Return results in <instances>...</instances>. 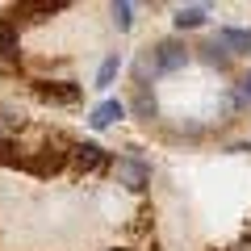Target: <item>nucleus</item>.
<instances>
[{
  "label": "nucleus",
  "instance_id": "obj_1",
  "mask_svg": "<svg viewBox=\"0 0 251 251\" xmlns=\"http://www.w3.org/2000/svg\"><path fill=\"white\" fill-rule=\"evenodd\" d=\"M113 172H117V184L134 188V193L151 184V163H147L143 155H122V159L113 163Z\"/></svg>",
  "mask_w": 251,
  "mask_h": 251
},
{
  "label": "nucleus",
  "instance_id": "obj_2",
  "mask_svg": "<svg viewBox=\"0 0 251 251\" xmlns=\"http://www.w3.org/2000/svg\"><path fill=\"white\" fill-rule=\"evenodd\" d=\"M151 54H155V67H159V75H163V72H180V67L188 63V46L176 42V38H168V42L151 46Z\"/></svg>",
  "mask_w": 251,
  "mask_h": 251
},
{
  "label": "nucleus",
  "instance_id": "obj_3",
  "mask_svg": "<svg viewBox=\"0 0 251 251\" xmlns=\"http://www.w3.org/2000/svg\"><path fill=\"white\" fill-rule=\"evenodd\" d=\"M21 59V38H17V21H0V67H13Z\"/></svg>",
  "mask_w": 251,
  "mask_h": 251
},
{
  "label": "nucleus",
  "instance_id": "obj_4",
  "mask_svg": "<svg viewBox=\"0 0 251 251\" xmlns=\"http://www.w3.org/2000/svg\"><path fill=\"white\" fill-rule=\"evenodd\" d=\"M67 159H72L75 168H84V172L105 168V151H100L97 143H75V147H67Z\"/></svg>",
  "mask_w": 251,
  "mask_h": 251
},
{
  "label": "nucleus",
  "instance_id": "obj_5",
  "mask_svg": "<svg viewBox=\"0 0 251 251\" xmlns=\"http://www.w3.org/2000/svg\"><path fill=\"white\" fill-rule=\"evenodd\" d=\"M117 117H126V105H122V100H105V105L92 109L88 122H92V130H105V126H113Z\"/></svg>",
  "mask_w": 251,
  "mask_h": 251
},
{
  "label": "nucleus",
  "instance_id": "obj_6",
  "mask_svg": "<svg viewBox=\"0 0 251 251\" xmlns=\"http://www.w3.org/2000/svg\"><path fill=\"white\" fill-rule=\"evenodd\" d=\"M209 21V9L205 4H184V9H176V29H197Z\"/></svg>",
  "mask_w": 251,
  "mask_h": 251
},
{
  "label": "nucleus",
  "instance_id": "obj_7",
  "mask_svg": "<svg viewBox=\"0 0 251 251\" xmlns=\"http://www.w3.org/2000/svg\"><path fill=\"white\" fill-rule=\"evenodd\" d=\"M38 97L59 100V105H72V100H80V88H75V84H38Z\"/></svg>",
  "mask_w": 251,
  "mask_h": 251
},
{
  "label": "nucleus",
  "instance_id": "obj_8",
  "mask_svg": "<svg viewBox=\"0 0 251 251\" xmlns=\"http://www.w3.org/2000/svg\"><path fill=\"white\" fill-rule=\"evenodd\" d=\"M130 109H134V113L143 117V122H155V117H159V100H155V97H151L147 88H138V92H134V100H130Z\"/></svg>",
  "mask_w": 251,
  "mask_h": 251
},
{
  "label": "nucleus",
  "instance_id": "obj_9",
  "mask_svg": "<svg viewBox=\"0 0 251 251\" xmlns=\"http://www.w3.org/2000/svg\"><path fill=\"white\" fill-rule=\"evenodd\" d=\"M117 72H122V59H117V54H105L100 67H97V88H113Z\"/></svg>",
  "mask_w": 251,
  "mask_h": 251
},
{
  "label": "nucleus",
  "instance_id": "obj_10",
  "mask_svg": "<svg viewBox=\"0 0 251 251\" xmlns=\"http://www.w3.org/2000/svg\"><path fill=\"white\" fill-rule=\"evenodd\" d=\"M134 75H138V88H147V80H155V75H159V67H155V54H151V46H147V50L138 54V63H134Z\"/></svg>",
  "mask_w": 251,
  "mask_h": 251
},
{
  "label": "nucleus",
  "instance_id": "obj_11",
  "mask_svg": "<svg viewBox=\"0 0 251 251\" xmlns=\"http://www.w3.org/2000/svg\"><path fill=\"white\" fill-rule=\"evenodd\" d=\"M201 59H205L209 67H222V72L230 67V54H226V50H222L218 42H205V46H201Z\"/></svg>",
  "mask_w": 251,
  "mask_h": 251
},
{
  "label": "nucleus",
  "instance_id": "obj_12",
  "mask_svg": "<svg viewBox=\"0 0 251 251\" xmlns=\"http://www.w3.org/2000/svg\"><path fill=\"white\" fill-rule=\"evenodd\" d=\"M113 25L117 29H130V25H134V4H130V0H117V4H113Z\"/></svg>",
  "mask_w": 251,
  "mask_h": 251
},
{
  "label": "nucleus",
  "instance_id": "obj_13",
  "mask_svg": "<svg viewBox=\"0 0 251 251\" xmlns=\"http://www.w3.org/2000/svg\"><path fill=\"white\" fill-rule=\"evenodd\" d=\"M13 130H17V117H0V143H9Z\"/></svg>",
  "mask_w": 251,
  "mask_h": 251
},
{
  "label": "nucleus",
  "instance_id": "obj_14",
  "mask_svg": "<svg viewBox=\"0 0 251 251\" xmlns=\"http://www.w3.org/2000/svg\"><path fill=\"white\" fill-rule=\"evenodd\" d=\"M239 100H243V105H251V75L239 84Z\"/></svg>",
  "mask_w": 251,
  "mask_h": 251
},
{
  "label": "nucleus",
  "instance_id": "obj_15",
  "mask_svg": "<svg viewBox=\"0 0 251 251\" xmlns=\"http://www.w3.org/2000/svg\"><path fill=\"white\" fill-rule=\"evenodd\" d=\"M243 54H251V29H243Z\"/></svg>",
  "mask_w": 251,
  "mask_h": 251
},
{
  "label": "nucleus",
  "instance_id": "obj_16",
  "mask_svg": "<svg viewBox=\"0 0 251 251\" xmlns=\"http://www.w3.org/2000/svg\"><path fill=\"white\" fill-rule=\"evenodd\" d=\"M230 251H251V239H239V243H234Z\"/></svg>",
  "mask_w": 251,
  "mask_h": 251
}]
</instances>
